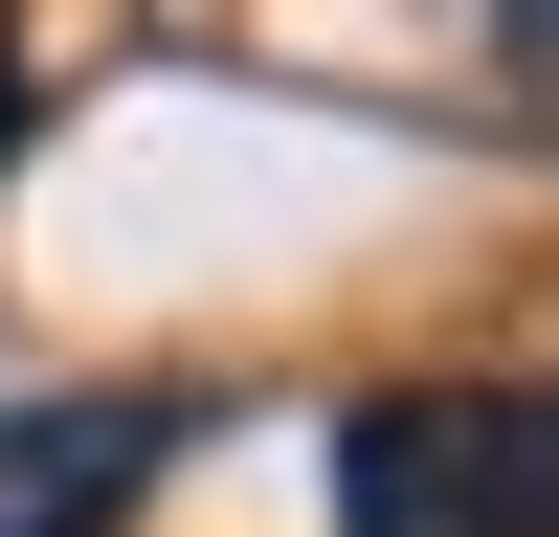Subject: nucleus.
Instances as JSON below:
<instances>
[{"label": "nucleus", "instance_id": "f257e3e1", "mask_svg": "<svg viewBox=\"0 0 559 537\" xmlns=\"http://www.w3.org/2000/svg\"><path fill=\"white\" fill-rule=\"evenodd\" d=\"M537 515H559L537 381H381L336 426V537H537Z\"/></svg>", "mask_w": 559, "mask_h": 537}, {"label": "nucleus", "instance_id": "f03ea898", "mask_svg": "<svg viewBox=\"0 0 559 537\" xmlns=\"http://www.w3.org/2000/svg\"><path fill=\"white\" fill-rule=\"evenodd\" d=\"M157 470H179V403H157V381H68V403H0V537H112Z\"/></svg>", "mask_w": 559, "mask_h": 537}, {"label": "nucleus", "instance_id": "7ed1b4c3", "mask_svg": "<svg viewBox=\"0 0 559 537\" xmlns=\"http://www.w3.org/2000/svg\"><path fill=\"white\" fill-rule=\"evenodd\" d=\"M23 134H45V68H23V45H0V179H23Z\"/></svg>", "mask_w": 559, "mask_h": 537}]
</instances>
